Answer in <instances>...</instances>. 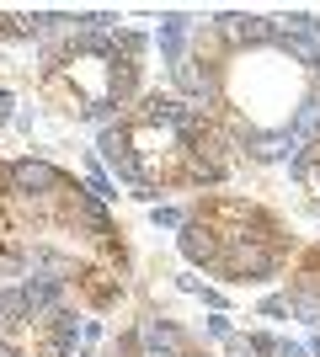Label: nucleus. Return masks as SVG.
<instances>
[{"mask_svg":"<svg viewBox=\"0 0 320 357\" xmlns=\"http://www.w3.org/2000/svg\"><path fill=\"white\" fill-rule=\"evenodd\" d=\"M64 187H70L64 171H59V165H48V160L6 165V192H16V197H54V192H64Z\"/></svg>","mask_w":320,"mask_h":357,"instance_id":"1","label":"nucleus"},{"mask_svg":"<svg viewBox=\"0 0 320 357\" xmlns=\"http://www.w3.org/2000/svg\"><path fill=\"white\" fill-rule=\"evenodd\" d=\"M43 326H48V336H43V342L64 347V352H70V347H75L80 336H86V326H80V320H75V314H70V310H54V314H48V320H43Z\"/></svg>","mask_w":320,"mask_h":357,"instance_id":"9","label":"nucleus"},{"mask_svg":"<svg viewBox=\"0 0 320 357\" xmlns=\"http://www.w3.org/2000/svg\"><path fill=\"white\" fill-rule=\"evenodd\" d=\"M273 38H305V43H320V22H315L310 11L273 16Z\"/></svg>","mask_w":320,"mask_h":357,"instance_id":"7","label":"nucleus"},{"mask_svg":"<svg viewBox=\"0 0 320 357\" xmlns=\"http://www.w3.org/2000/svg\"><path fill=\"white\" fill-rule=\"evenodd\" d=\"M0 320H6V326H32V320H38V314L27 310V298H22V288H6V294H0Z\"/></svg>","mask_w":320,"mask_h":357,"instance_id":"11","label":"nucleus"},{"mask_svg":"<svg viewBox=\"0 0 320 357\" xmlns=\"http://www.w3.org/2000/svg\"><path fill=\"white\" fill-rule=\"evenodd\" d=\"M0 357H27V352H16V347L6 342V336H0Z\"/></svg>","mask_w":320,"mask_h":357,"instance_id":"17","label":"nucleus"},{"mask_svg":"<svg viewBox=\"0 0 320 357\" xmlns=\"http://www.w3.org/2000/svg\"><path fill=\"white\" fill-rule=\"evenodd\" d=\"M261 314H289V298L273 294V298H261Z\"/></svg>","mask_w":320,"mask_h":357,"instance_id":"14","label":"nucleus"},{"mask_svg":"<svg viewBox=\"0 0 320 357\" xmlns=\"http://www.w3.org/2000/svg\"><path fill=\"white\" fill-rule=\"evenodd\" d=\"M59 288H64V283L27 278V283H22V298H27V310H32V314H54V310H59Z\"/></svg>","mask_w":320,"mask_h":357,"instance_id":"8","label":"nucleus"},{"mask_svg":"<svg viewBox=\"0 0 320 357\" xmlns=\"http://www.w3.org/2000/svg\"><path fill=\"white\" fill-rule=\"evenodd\" d=\"M128 342H134V352H150V357H182L187 352V331L171 326V320H160V314H144V320L128 331Z\"/></svg>","mask_w":320,"mask_h":357,"instance_id":"2","label":"nucleus"},{"mask_svg":"<svg viewBox=\"0 0 320 357\" xmlns=\"http://www.w3.org/2000/svg\"><path fill=\"white\" fill-rule=\"evenodd\" d=\"M96 155H102V165H112V171H118L123 181H128V187H144V181H139V165H134V144H128V128H123V123H112V128H102V144H96Z\"/></svg>","mask_w":320,"mask_h":357,"instance_id":"3","label":"nucleus"},{"mask_svg":"<svg viewBox=\"0 0 320 357\" xmlns=\"http://www.w3.org/2000/svg\"><path fill=\"white\" fill-rule=\"evenodd\" d=\"M315 160H320V149H315ZM315 181H320V165H315Z\"/></svg>","mask_w":320,"mask_h":357,"instance_id":"19","label":"nucleus"},{"mask_svg":"<svg viewBox=\"0 0 320 357\" xmlns=\"http://www.w3.org/2000/svg\"><path fill=\"white\" fill-rule=\"evenodd\" d=\"M182 256H187V261H198V267H213V261H219V235H213V224L203 219V213H187Z\"/></svg>","mask_w":320,"mask_h":357,"instance_id":"5","label":"nucleus"},{"mask_svg":"<svg viewBox=\"0 0 320 357\" xmlns=\"http://www.w3.org/2000/svg\"><path fill=\"white\" fill-rule=\"evenodd\" d=\"M310 357H320V336H315V347H310Z\"/></svg>","mask_w":320,"mask_h":357,"instance_id":"18","label":"nucleus"},{"mask_svg":"<svg viewBox=\"0 0 320 357\" xmlns=\"http://www.w3.org/2000/svg\"><path fill=\"white\" fill-rule=\"evenodd\" d=\"M229 357H257V352L245 347V336H229Z\"/></svg>","mask_w":320,"mask_h":357,"instance_id":"16","label":"nucleus"},{"mask_svg":"<svg viewBox=\"0 0 320 357\" xmlns=\"http://www.w3.org/2000/svg\"><path fill=\"white\" fill-rule=\"evenodd\" d=\"M289 134L299 139V144H315V139H320V96H310V102L299 107V112H294Z\"/></svg>","mask_w":320,"mask_h":357,"instance_id":"10","label":"nucleus"},{"mask_svg":"<svg viewBox=\"0 0 320 357\" xmlns=\"http://www.w3.org/2000/svg\"><path fill=\"white\" fill-rule=\"evenodd\" d=\"M11 107H16V102H11V91H6V86H0V123H11V118H16V112H11Z\"/></svg>","mask_w":320,"mask_h":357,"instance_id":"15","label":"nucleus"},{"mask_svg":"<svg viewBox=\"0 0 320 357\" xmlns=\"http://www.w3.org/2000/svg\"><path fill=\"white\" fill-rule=\"evenodd\" d=\"M187 32H192V16H182V11H171V16H160V32H155V43H160V54H166V64H176L187 54Z\"/></svg>","mask_w":320,"mask_h":357,"instance_id":"6","label":"nucleus"},{"mask_svg":"<svg viewBox=\"0 0 320 357\" xmlns=\"http://www.w3.org/2000/svg\"><path fill=\"white\" fill-rule=\"evenodd\" d=\"M245 347H251L257 357H277V347H283V342H277V336H267V331H251V336H245Z\"/></svg>","mask_w":320,"mask_h":357,"instance_id":"13","label":"nucleus"},{"mask_svg":"<svg viewBox=\"0 0 320 357\" xmlns=\"http://www.w3.org/2000/svg\"><path fill=\"white\" fill-rule=\"evenodd\" d=\"M219 32H224L235 48H267V43H273V16L229 11V16H219Z\"/></svg>","mask_w":320,"mask_h":357,"instance_id":"4","label":"nucleus"},{"mask_svg":"<svg viewBox=\"0 0 320 357\" xmlns=\"http://www.w3.org/2000/svg\"><path fill=\"white\" fill-rule=\"evenodd\" d=\"M150 219H155V229H182V224H187V213L176 208V203H155V208H150Z\"/></svg>","mask_w":320,"mask_h":357,"instance_id":"12","label":"nucleus"}]
</instances>
